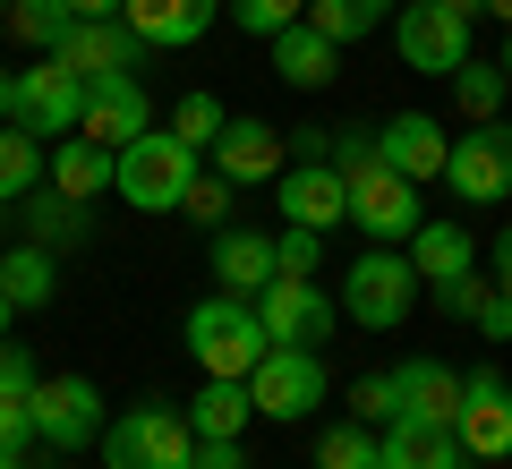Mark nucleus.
<instances>
[{
    "label": "nucleus",
    "instance_id": "obj_1",
    "mask_svg": "<svg viewBox=\"0 0 512 469\" xmlns=\"http://www.w3.org/2000/svg\"><path fill=\"white\" fill-rule=\"evenodd\" d=\"M188 350H197L205 376H256V359H265V325H256V299H231V290H214V299L188 307Z\"/></svg>",
    "mask_w": 512,
    "mask_h": 469
},
{
    "label": "nucleus",
    "instance_id": "obj_2",
    "mask_svg": "<svg viewBox=\"0 0 512 469\" xmlns=\"http://www.w3.org/2000/svg\"><path fill=\"white\" fill-rule=\"evenodd\" d=\"M188 180H197V145L188 137H128L120 145V205H137V214H180L188 205Z\"/></svg>",
    "mask_w": 512,
    "mask_h": 469
},
{
    "label": "nucleus",
    "instance_id": "obj_3",
    "mask_svg": "<svg viewBox=\"0 0 512 469\" xmlns=\"http://www.w3.org/2000/svg\"><path fill=\"white\" fill-rule=\"evenodd\" d=\"M419 299H427V282H419V265H410V248H367L359 265L342 273V316L367 325V333H393Z\"/></svg>",
    "mask_w": 512,
    "mask_h": 469
},
{
    "label": "nucleus",
    "instance_id": "obj_4",
    "mask_svg": "<svg viewBox=\"0 0 512 469\" xmlns=\"http://www.w3.org/2000/svg\"><path fill=\"white\" fill-rule=\"evenodd\" d=\"M410 265H419L427 299H436L444 316H470L478 290H487V273H478V239L461 231V222H436V214H427L419 231H410Z\"/></svg>",
    "mask_w": 512,
    "mask_h": 469
},
{
    "label": "nucleus",
    "instance_id": "obj_5",
    "mask_svg": "<svg viewBox=\"0 0 512 469\" xmlns=\"http://www.w3.org/2000/svg\"><path fill=\"white\" fill-rule=\"evenodd\" d=\"M188 452H197V427L171 401H137V410H120V427H103L111 469H188Z\"/></svg>",
    "mask_w": 512,
    "mask_h": 469
},
{
    "label": "nucleus",
    "instance_id": "obj_6",
    "mask_svg": "<svg viewBox=\"0 0 512 469\" xmlns=\"http://www.w3.org/2000/svg\"><path fill=\"white\" fill-rule=\"evenodd\" d=\"M256 325H265V342L316 350V342H333V325H342V299H325L316 273H274V282L256 290Z\"/></svg>",
    "mask_w": 512,
    "mask_h": 469
},
{
    "label": "nucleus",
    "instance_id": "obj_7",
    "mask_svg": "<svg viewBox=\"0 0 512 469\" xmlns=\"http://www.w3.org/2000/svg\"><path fill=\"white\" fill-rule=\"evenodd\" d=\"M248 393H256V418H274V427H291V418L325 410V350H291V342H274L265 359H256Z\"/></svg>",
    "mask_w": 512,
    "mask_h": 469
},
{
    "label": "nucleus",
    "instance_id": "obj_8",
    "mask_svg": "<svg viewBox=\"0 0 512 469\" xmlns=\"http://www.w3.org/2000/svg\"><path fill=\"white\" fill-rule=\"evenodd\" d=\"M9 120L26 128V137H77V120H86V77L60 69L52 52H43V69H18V94H9Z\"/></svg>",
    "mask_w": 512,
    "mask_h": 469
},
{
    "label": "nucleus",
    "instance_id": "obj_9",
    "mask_svg": "<svg viewBox=\"0 0 512 469\" xmlns=\"http://www.w3.org/2000/svg\"><path fill=\"white\" fill-rule=\"evenodd\" d=\"M350 222H359V231L376 239V248H410V231L427 222L419 180H402V171H384V163L350 171Z\"/></svg>",
    "mask_w": 512,
    "mask_h": 469
},
{
    "label": "nucleus",
    "instance_id": "obj_10",
    "mask_svg": "<svg viewBox=\"0 0 512 469\" xmlns=\"http://www.w3.org/2000/svg\"><path fill=\"white\" fill-rule=\"evenodd\" d=\"M393 52L419 77H453L461 60H470V18L444 9V0H410L402 18H393Z\"/></svg>",
    "mask_w": 512,
    "mask_h": 469
},
{
    "label": "nucleus",
    "instance_id": "obj_11",
    "mask_svg": "<svg viewBox=\"0 0 512 469\" xmlns=\"http://www.w3.org/2000/svg\"><path fill=\"white\" fill-rule=\"evenodd\" d=\"M444 188L461 205H504L512 197V120H478L470 137L444 154Z\"/></svg>",
    "mask_w": 512,
    "mask_h": 469
},
{
    "label": "nucleus",
    "instance_id": "obj_12",
    "mask_svg": "<svg viewBox=\"0 0 512 469\" xmlns=\"http://www.w3.org/2000/svg\"><path fill=\"white\" fill-rule=\"evenodd\" d=\"M26 401H35V435L52 452L103 444V384H94V376H43Z\"/></svg>",
    "mask_w": 512,
    "mask_h": 469
},
{
    "label": "nucleus",
    "instance_id": "obj_13",
    "mask_svg": "<svg viewBox=\"0 0 512 469\" xmlns=\"http://www.w3.org/2000/svg\"><path fill=\"white\" fill-rule=\"evenodd\" d=\"M461 452L470 461H512V384L495 367H470L461 376V418H453Z\"/></svg>",
    "mask_w": 512,
    "mask_h": 469
},
{
    "label": "nucleus",
    "instance_id": "obj_14",
    "mask_svg": "<svg viewBox=\"0 0 512 469\" xmlns=\"http://www.w3.org/2000/svg\"><path fill=\"white\" fill-rule=\"evenodd\" d=\"M214 171L231 188H256V180H282L291 171V128H265V120H222V137L205 145Z\"/></svg>",
    "mask_w": 512,
    "mask_h": 469
},
{
    "label": "nucleus",
    "instance_id": "obj_15",
    "mask_svg": "<svg viewBox=\"0 0 512 469\" xmlns=\"http://www.w3.org/2000/svg\"><path fill=\"white\" fill-rule=\"evenodd\" d=\"M60 69H77L94 86V77H137V60H146V43L128 35V18H77L69 35H60Z\"/></svg>",
    "mask_w": 512,
    "mask_h": 469
},
{
    "label": "nucleus",
    "instance_id": "obj_16",
    "mask_svg": "<svg viewBox=\"0 0 512 469\" xmlns=\"http://www.w3.org/2000/svg\"><path fill=\"white\" fill-rule=\"evenodd\" d=\"M444 154H453V137H444L436 111H393V120L376 128V163L402 171V180H444Z\"/></svg>",
    "mask_w": 512,
    "mask_h": 469
},
{
    "label": "nucleus",
    "instance_id": "obj_17",
    "mask_svg": "<svg viewBox=\"0 0 512 469\" xmlns=\"http://www.w3.org/2000/svg\"><path fill=\"white\" fill-rule=\"evenodd\" d=\"M274 205H282V222H299V231H333V222H350V180L333 163H291L274 180Z\"/></svg>",
    "mask_w": 512,
    "mask_h": 469
},
{
    "label": "nucleus",
    "instance_id": "obj_18",
    "mask_svg": "<svg viewBox=\"0 0 512 469\" xmlns=\"http://www.w3.org/2000/svg\"><path fill=\"white\" fill-rule=\"evenodd\" d=\"M146 128H154V103H146L137 77H94V86H86V120H77V137H94V145L120 154V145L146 137Z\"/></svg>",
    "mask_w": 512,
    "mask_h": 469
},
{
    "label": "nucleus",
    "instance_id": "obj_19",
    "mask_svg": "<svg viewBox=\"0 0 512 469\" xmlns=\"http://www.w3.org/2000/svg\"><path fill=\"white\" fill-rule=\"evenodd\" d=\"M128 35L146 43V52H188L205 26L222 18V0H120Z\"/></svg>",
    "mask_w": 512,
    "mask_h": 469
},
{
    "label": "nucleus",
    "instance_id": "obj_20",
    "mask_svg": "<svg viewBox=\"0 0 512 469\" xmlns=\"http://www.w3.org/2000/svg\"><path fill=\"white\" fill-rule=\"evenodd\" d=\"M43 180H52L60 197L94 205V197H111V180H120V154H111V145H94V137H60L52 154H43Z\"/></svg>",
    "mask_w": 512,
    "mask_h": 469
},
{
    "label": "nucleus",
    "instance_id": "obj_21",
    "mask_svg": "<svg viewBox=\"0 0 512 469\" xmlns=\"http://www.w3.org/2000/svg\"><path fill=\"white\" fill-rule=\"evenodd\" d=\"M384 469H470V452L436 418H384Z\"/></svg>",
    "mask_w": 512,
    "mask_h": 469
},
{
    "label": "nucleus",
    "instance_id": "obj_22",
    "mask_svg": "<svg viewBox=\"0 0 512 469\" xmlns=\"http://www.w3.org/2000/svg\"><path fill=\"white\" fill-rule=\"evenodd\" d=\"M393 393H402L393 418H436V427L461 418V376L444 359H402V367H393Z\"/></svg>",
    "mask_w": 512,
    "mask_h": 469
},
{
    "label": "nucleus",
    "instance_id": "obj_23",
    "mask_svg": "<svg viewBox=\"0 0 512 469\" xmlns=\"http://www.w3.org/2000/svg\"><path fill=\"white\" fill-rule=\"evenodd\" d=\"M274 273H282V256H274L265 231H214V282L231 290V299H256Z\"/></svg>",
    "mask_w": 512,
    "mask_h": 469
},
{
    "label": "nucleus",
    "instance_id": "obj_24",
    "mask_svg": "<svg viewBox=\"0 0 512 469\" xmlns=\"http://www.w3.org/2000/svg\"><path fill=\"white\" fill-rule=\"evenodd\" d=\"M265 52H274V77H282V86L316 94V86H333V60H342V43H333V35H316V26L299 18V26H282V35L265 43Z\"/></svg>",
    "mask_w": 512,
    "mask_h": 469
},
{
    "label": "nucleus",
    "instance_id": "obj_25",
    "mask_svg": "<svg viewBox=\"0 0 512 469\" xmlns=\"http://www.w3.org/2000/svg\"><path fill=\"white\" fill-rule=\"evenodd\" d=\"M0 290H9V307H52L60 299V256L43 248V239H18V248L0 256Z\"/></svg>",
    "mask_w": 512,
    "mask_h": 469
},
{
    "label": "nucleus",
    "instance_id": "obj_26",
    "mask_svg": "<svg viewBox=\"0 0 512 469\" xmlns=\"http://www.w3.org/2000/svg\"><path fill=\"white\" fill-rule=\"evenodd\" d=\"M248 418H256V393L239 376H205V393L188 401V427H197V435H239Z\"/></svg>",
    "mask_w": 512,
    "mask_h": 469
},
{
    "label": "nucleus",
    "instance_id": "obj_27",
    "mask_svg": "<svg viewBox=\"0 0 512 469\" xmlns=\"http://www.w3.org/2000/svg\"><path fill=\"white\" fill-rule=\"evenodd\" d=\"M0 26L26 43V52H60V35L77 26L69 0H0Z\"/></svg>",
    "mask_w": 512,
    "mask_h": 469
},
{
    "label": "nucleus",
    "instance_id": "obj_28",
    "mask_svg": "<svg viewBox=\"0 0 512 469\" xmlns=\"http://www.w3.org/2000/svg\"><path fill=\"white\" fill-rule=\"evenodd\" d=\"M504 94H512V77H504V60H461L453 69V103H461V120H504Z\"/></svg>",
    "mask_w": 512,
    "mask_h": 469
},
{
    "label": "nucleus",
    "instance_id": "obj_29",
    "mask_svg": "<svg viewBox=\"0 0 512 469\" xmlns=\"http://www.w3.org/2000/svg\"><path fill=\"white\" fill-rule=\"evenodd\" d=\"M94 222H86V205L77 197H60V188H35V205H26V239H43V248H77V239H86Z\"/></svg>",
    "mask_w": 512,
    "mask_h": 469
},
{
    "label": "nucleus",
    "instance_id": "obj_30",
    "mask_svg": "<svg viewBox=\"0 0 512 469\" xmlns=\"http://www.w3.org/2000/svg\"><path fill=\"white\" fill-rule=\"evenodd\" d=\"M43 188V137H26L18 120H0V205H18Z\"/></svg>",
    "mask_w": 512,
    "mask_h": 469
},
{
    "label": "nucleus",
    "instance_id": "obj_31",
    "mask_svg": "<svg viewBox=\"0 0 512 469\" xmlns=\"http://www.w3.org/2000/svg\"><path fill=\"white\" fill-rule=\"evenodd\" d=\"M316 469H384V435L367 418H333L316 435Z\"/></svg>",
    "mask_w": 512,
    "mask_h": 469
},
{
    "label": "nucleus",
    "instance_id": "obj_32",
    "mask_svg": "<svg viewBox=\"0 0 512 469\" xmlns=\"http://www.w3.org/2000/svg\"><path fill=\"white\" fill-rule=\"evenodd\" d=\"M384 18H393V0H308V26L333 43H367Z\"/></svg>",
    "mask_w": 512,
    "mask_h": 469
},
{
    "label": "nucleus",
    "instance_id": "obj_33",
    "mask_svg": "<svg viewBox=\"0 0 512 469\" xmlns=\"http://www.w3.org/2000/svg\"><path fill=\"white\" fill-rule=\"evenodd\" d=\"M222 18H231L248 43H274L282 26H299V18H308V0H222Z\"/></svg>",
    "mask_w": 512,
    "mask_h": 469
},
{
    "label": "nucleus",
    "instance_id": "obj_34",
    "mask_svg": "<svg viewBox=\"0 0 512 469\" xmlns=\"http://www.w3.org/2000/svg\"><path fill=\"white\" fill-rule=\"evenodd\" d=\"M222 120H231V111H222L214 94H180V111H171V137H188V145L205 154V145L222 137Z\"/></svg>",
    "mask_w": 512,
    "mask_h": 469
},
{
    "label": "nucleus",
    "instance_id": "obj_35",
    "mask_svg": "<svg viewBox=\"0 0 512 469\" xmlns=\"http://www.w3.org/2000/svg\"><path fill=\"white\" fill-rule=\"evenodd\" d=\"M180 214L197 222V231H231V180H222V171L205 180V171H197V180H188V205H180Z\"/></svg>",
    "mask_w": 512,
    "mask_h": 469
},
{
    "label": "nucleus",
    "instance_id": "obj_36",
    "mask_svg": "<svg viewBox=\"0 0 512 469\" xmlns=\"http://www.w3.org/2000/svg\"><path fill=\"white\" fill-rule=\"evenodd\" d=\"M393 410H402V393H393V376H384V367H367V376L350 384V418H367V427H384Z\"/></svg>",
    "mask_w": 512,
    "mask_h": 469
},
{
    "label": "nucleus",
    "instance_id": "obj_37",
    "mask_svg": "<svg viewBox=\"0 0 512 469\" xmlns=\"http://www.w3.org/2000/svg\"><path fill=\"white\" fill-rule=\"evenodd\" d=\"M274 256H282V273H325V231H299V222H282Z\"/></svg>",
    "mask_w": 512,
    "mask_h": 469
},
{
    "label": "nucleus",
    "instance_id": "obj_38",
    "mask_svg": "<svg viewBox=\"0 0 512 469\" xmlns=\"http://www.w3.org/2000/svg\"><path fill=\"white\" fill-rule=\"evenodd\" d=\"M26 444H43V435H35V401L0 393V452H18V461H26Z\"/></svg>",
    "mask_w": 512,
    "mask_h": 469
},
{
    "label": "nucleus",
    "instance_id": "obj_39",
    "mask_svg": "<svg viewBox=\"0 0 512 469\" xmlns=\"http://www.w3.org/2000/svg\"><path fill=\"white\" fill-rule=\"evenodd\" d=\"M470 325L487 333V342H512V290L487 282V290H478V307H470Z\"/></svg>",
    "mask_w": 512,
    "mask_h": 469
},
{
    "label": "nucleus",
    "instance_id": "obj_40",
    "mask_svg": "<svg viewBox=\"0 0 512 469\" xmlns=\"http://www.w3.org/2000/svg\"><path fill=\"white\" fill-rule=\"evenodd\" d=\"M35 384H43L35 350H26V342H0V393H35Z\"/></svg>",
    "mask_w": 512,
    "mask_h": 469
},
{
    "label": "nucleus",
    "instance_id": "obj_41",
    "mask_svg": "<svg viewBox=\"0 0 512 469\" xmlns=\"http://www.w3.org/2000/svg\"><path fill=\"white\" fill-rule=\"evenodd\" d=\"M188 469H248V452H239V435H197Z\"/></svg>",
    "mask_w": 512,
    "mask_h": 469
},
{
    "label": "nucleus",
    "instance_id": "obj_42",
    "mask_svg": "<svg viewBox=\"0 0 512 469\" xmlns=\"http://www.w3.org/2000/svg\"><path fill=\"white\" fill-rule=\"evenodd\" d=\"M487 256H495V273H487V282H495V290H512V222L495 231V248H487Z\"/></svg>",
    "mask_w": 512,
    "mask_h": 469
},
{
    "label": "nucleus",
    "instance_id": "obj_43",
    "mask_svg": "<svg viewBox=\"0 0 512 469\" xmlns=\"http://www.w3.org/2000/svg\"><path fill=\"white\" fill-rule=\"evenodd\" d=\"M77 18H120V0H69Z\"/></svg>",
    "mask_w": 512,
    "mask_h": 469
},
{
    "label": "nucleus",
    "instance_id": "obj_44",
    "mask_svg": "<svg viewBox=\"0 0 512 469\" xmlns=\"http://www.w3.org/2000/svg\"><path fill=\"white\" fill-rule=\"evenodd\" d=\"M9 94H18V69H0V120H9Z\"/></svg>",
    "mask_w": 512,
    "mask_h": 469
},
{
    "label": "nucleus",
    "instance_id": "obj_45",
    "mask_svg": "<svg viewBox=\"0 0 512 469\" xmlns=\"http://www.w3.org/2000/svg\"><path fill=\"white\" fill-rule=\"evenodd\" d=\"M9 325H18V307H9V290H0V342H9Z\"/></svg>",
    "mask_w": 512,
    "mask_h": 469
},
{
    "label": "nucleus",
    "instance_id": "obj_46",
    "mask_svg": "<svg viewBox=\"0 0 512 469\" xmlns=\"http://www.w3.org/2000/svg\"><path fill=\"white\" fill-rule=\"evenodd\" d=\"M444 9H461V18H478V9H487V0H444Z\"/></svg>",
    "mask_w": 512,
    "mask_h": 469
},
{
    "label": "nucleus",
    "instance_id": "obj_47",
    "mask_svg": "<svg viewBox=\"0 0 512 469\" xmlns=\"http://www.w3.org/2000/svg\"><path fill=\"white\" fill-rule=\"evenodd\" d=\"M487 9H495V18H504V26H512V0H487Z\"/></svg>",
    "mask_w": 512,
    "mask_h": 469
},
{
    "label": "nucleus",
    "instance_id": "obj_48",
    "mask_svg": "<svg viewBox=\"0 0 512 469\" xmlns=\"http://www.w3.org/2000/svg\"><path fill=\"white\" fill-rule=\"evenodd\" d=\"M0 469H26V461H18V452H0Z\"/></svg>",
    "mask_w": 512,
    "mask_h": 469
},
{
    "label": "nucleus",
    "instance_id": "obj_49",
    "mask_svg": "<svg viewBox=\"0 0 512 469\" xmlns=\"http://www.w3.org/2000/svg\"><path fill=\"white\" fill-rule=\"evenodd\" d=\"M504 77H512V43H504Z\"/></svg>",
    "mask_w": 512,
    "mask_h": 469
}]
</instances>
